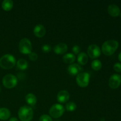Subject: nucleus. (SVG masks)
Masks as SVG:
<instances>
[{
    "mask_svg": "<svg viewBox=\"0 0 121 121\" xmlns=\"http://www.w3.org/2000/svg\"><path fill=\"white\" fill-rule=\"evenodd\" d=\"M118 46L119 43L116 40H108L102 44V51L106 56H111L118 49Z\"/></svg>",
    "mask_w": 121,
    "mask_h": 121,
    "instance_id": "nucleus-1",
    "label": "nucleus"
},
{
    "mask_svg": "<svg viewBox=\"0 0 121 121\" xmlns=\"http://www.w3.org/2000/svg\"><path fill=\"white\" fill-rule=\"evenodd\" d=\"M33 110L28 106H23L18 110V115L21 121H31L33 118Z\"/></svg>",
    "mask_w": 121,
    "mask_h": 121,
    "instance_id": "nucleus-2",
    "label": "nucleus"
},
{
    "mask_svg": "<svg viewBox=\"0 0 121 121\" xmlns=\"http://www.w3.org/2000/svg\"><path fill=\"white\" fill-rule=\"evenodd\" d=\"M16 63L15 57L11 54H5L0 58V66L4 69H12Z\"/></svg>",
    "mask_w": 121,
    "mask_h": 121,
    "instance_id": "nucleus-3",
    "label": "nucleus"
},
{
    "mask_svg": "<svg viewBox=\"0 0 121 121\" xmlns=\"http://www.w3.org/2000/svg\"><path fill=\"white\" fill-rule=\"evenodd\" d=\"M18 48L20 52L24 54H29L31 53L32 45L28 39L24 38L21 39L19 43Z\"/></svg>",
    "mask_w": 121,
    "mask_h": 121,
    "instance_id": "nucleus-4",
    "label": "nucleus"
},
{
    "mask_svg": "<svg viewBox=\"0 0 121 121\" xmlns=\"http://www.w3.org/2000/svg\"><path fill=\"white\" fill-rule=\"evenodd\" d=\"M17 79L14 75L8 74L2 79V84L6 88L11 89L15 87L17 84Z\"/></svg>",
    "mask_w": 121,
    "mask_h": 121,
    "instance_id": "nucleus-5",
    "label": "nucleus"
},
{
    "mask_svg": "<svg viewBox=\"0 0 121 121\" xmlns=\"http://www.w3.org/2000/svg\"><path fill=\"white\" fill-rule=\"evenodd\" d=\"M65 108L60 104H54L49 110L50 115L54 118H59L63 115Z\"/></svg>",
    "mask_w": 121,
    "mask_h": 121,
    "instance_id": "nucleus-6",
    "label": "nucleus"
},
{
    "mask_svg": "<svg viewBox=\"0 0 121 121\" xmlns=\"http://www.w3.org/2000/svg\"><path fill=\"white\" fill-rule=\"evenodd\" d=\"M90 75L86 72H82L78 74L76 77V82L81 87H85L89 83Z\"/></svg>",
    "mask_w": 121,
    "mask_h": 121,
    "instance_id": "nucleus-7",
    "label": "nucleus"
},
{
    "mask_svg": "<svg viewBox=\"0 0 121 121\" xmlns=\"http://www.w3.org/2000/svg\"><path fill=\"white\" fill-rule=\"evenodd\" d=\"M87 54L91 59H96L101 54V51L98 46L96 44L90 45L87 48Z\"/></svg>",
    "mask_w": 121,
    "mask_h": 121,
    "instance_id": "nucleus-8",
    "label": "nucleus"
},
{
    "mask_svg": "<svg viewBox=\"0 0 121 121\" xmlns=\"http://www.w3.org/2000/svg\"><path fill=\"white\" fill-rule=\"evenodd\" d=\"M121 84V76L119 74H114L112 75L109 80V85L112 89H117Z\"/></svg>",
    "mask_w": 121,
    "mask_h": 121,
    "instance_id": "nucleus-9",
    "label": "nucleus"
},
{
    "mask_svg": "<svg viewBox=\"0 0 121 121\" xmlns=\"http://www.w3.org/2000/svg\"><path fill=\"white\" fill-rule=\"evenodd\" d=\"M67 70L70 75L75 76L79 74L80 72L82 70V69L81 66L78 64L73 63L69 66Z\"/></svg>",
    "mask_w": 121,
    "mask_h": 121,
    "instance_id": "nucleus-10",
    "label": "nucleus"
},
{
    "mask_svg": "<svg viewBox=\"0 0 121 121\" xmlns=\"http://www.w3.org/2000/svg\"><path fill=\"white\" fill-rule=\"evenodd\" d=\"M70 98V95L67 91H61L58 93L57 96V99L59 102L63 104L67 102Z\"/></svg>",
    "mask_w": 121,
    "mask_h": 121,
    "instance_id": "nucleus-11",
    "label": "nucleus"
},
{
    "mask_svg": "<svg viewBox=\"0 0 121 121\" xmlns=\"http://www.w3.org/2000/svg\"><path fill=\"white\" fill-rule=\"evenodd\" d=\"M34 34L37 37L41 38L46 34V30L45 27L41 24H38L34 28Z\"/></svg>",
    "mask_w": 121,
    "mask_h": 121,
    "instance_id": "nucleus-12",
    "label": "nucleus"
},
{
    "mask_svg": "<svg viewBox=\"0 0 121 121\" xmlns=\"http://www.w3.org/2000/svg\"><path fill=\"white\" fill-rule=\"evenodd\" d=\"M108 12L109 14L112 17H118L120 15L121 10L118 6L115 4H111L108 8Z\"/></svg>",
    "mask_w": 121,
    "mask_h": 121,
    "instance_id": "nucleus-13",
    "label": "nucleus"
},
{
    "mask_svg": "<svg viewBox=\"0 0 121 121\" xmlns=\"http://www.w3.org/2000/svg\"><path fill=\"white\" fill-rule=\"evenodd\" d=\"M67 44L63 43H60L54 46V52L57 54H63L67 52Z\"/></svg>",
    "mask_w": 121,
    "mask_h": 121,
    "instance_id": "nucleus-14",
    "label": "nucleus"
},
{
    "mask_svg": "<svg viewBox=\"0 0 121 121\" xmlns=\"http://www.w3.org/2000/svg\"><path fill=\"white\" fill-rule=\"evenodd\" d=\"M11 115L10 111L6 108H0V120L6 121L9 118Z\"/></svg>",
    "mask_w": 121,
    "mask_h": 121,
    "instance_id": "nucleus-15",
    "label": "nucleus"
},
{
    "mask_svg": "<svg viewBox=\"0 0 121 121\" xmlns=\"http://www.w3.org/2000/svg\"><path fill=\"white\" fill-rule=\"evenodd\" d=\"M26 101L30 106H34L37 103V98L33 93H28L26 96Z\"/></svg>",
    "mask_w": 121,
    "mask_h": 121,
    "instance_id": "nucleus-16",
    "label": "nucleus"
},
{
    "mask_svg": "<svg viewBox=\"0 0 121 121\" xmlns=\"http://www.w3.org/2000/svg\"><path fill=\"white\" fill-rule=\"evenodd\" d=\"M78 61L80 65H85L88 61V56L85 53H80L78 54Z\"/></svg>",
    "mask_w": 121,
    "mask_h": 121,
    "instance_id": "nucleus-17",
    "label": "nucleus"
},
{
    "mask_svg": "<svg viewBox=\"0 0 121 121\" xmlns=\"http://www.w3.org/2000/svg\"><path fill=\"white\" fill-rule=\"evenodd\" d=\"M75 56L72 53H67L63 57V60L67 64H72L75 61Z\"/></svg>",
    "mask_w": 121,
    "mask_h": 121,
    "instance_id": "nucleus-18",
    "label": "nucleus"
},
{
    "mask_svg": "<svg viewBox=\"0 0 121 121\" xmlns=\"http://www.w3.org/2000/svg\"><path fill=\"white\" fill-rule=\"evenodd\" d=\"M13 5L14 3L11 0H4L2 2V8L4 11H8L13 8Z\"/></svg>",
    "mask_w": 121,
    "mask_h": 121,
    "instance_id": "nucleus-19",
    "label": "nucleus"
},
{
    "mask_svg": "<svg viewBox=\"0 0 121 121\" xmlns=\"http://www.w3.org/2000/svg\"><path fill=\"white\" fill-rule=\"evenodd\" d=\"M17 67L20 70H26L28 67V63L25 59H21L18 60L17 62Z\"/></svg>",
    "mask_w": 121,
    "mask_h": 121,
    "instance_id": "nucleus-20",
    "label": "nucleus"
},
{
    "mask_svg": "<svg viewBox=\"0 0 121 121\" xmlns=\"http://www.w3.org/2000/svg\"><path fill=\"white\" fill-rule=\"evenodd\" d=\"M102 63L100 60H95L93 61L91 64V67H92V69H93L95 71H98L102 68Z\"/></svg>",
    "mask_w": 121,
    "mask_h": 121,
    "instance_id": "nucleus-21",
    "label": "nucleus"
},
{
    "mask_svg": "<svg viewBox=\"0 0 121 121\" xmlns=\"http://www.w3.org/2000/svg\"><path fill=\"white\" fill-rule=\"evenodd\" d=\"M77 108V106L76 105L75 103L73 102H70L67 103L66 105V109L67 111L69 112H73Z\"/></svg>",
    "mask_w": 121,
    "mask_h": 121,
    "instance_id": "nucleus-22",
    "label": "nucleus"
},
{
    "mask_svg": "<svg viewBox=\"0 0 121 121\" xmlns=\"http://www.w3.org/2000/svg\"><path fill=\"white\" fill-rule=\"evenodd\" d=\"M40 121H53L51 117L47 115H43L40 117Z\"/></svg>",
    "mask_w": 121,
    "mask_h": 121,
    "instance_id": "nucleus-23",
    "label": "nucleus"
},
{
    "mask_svg": "<svg viewBox=\"0 0 121 121\" xmlns=\"http://www.w3.org/2000/svg\"><path fill=\"white\" fill-rule=\"evenodd\" d=\"M28 56H29L30 59L33 61H36L38 59V55L35 53H34V52H31V53H30L28 54Z\"/></svg>",
    "mask_w": 121,
    "mask_h": 121,
    "instance_id": "nucleus-24",
    "label": "nucleus"
},
{
    "mask_svg": "<svg viewBox=\"0 0 121 121\" xmlns=\"http://www.w3.org/2000/svg\"><path fill=\"white\" fill-rule=\"evenodd\" d=\"M113 69L115 71L118 73H121V63H117L113 66Z\"/></svg>",
    "mask_w": 121,
    "mask_h": 121,
    "instance_id": "nucleus-25",
    "label": "nucleus"
},
{
    "mask_svg": "<svg viewBox=\"0 0 121 121\" xmlns=\"http://www.w3.org/2000/svg\"><path fill=\"white\" fill-rule=\"evenodd\" d=\"M41 49H42V51L43 52V53H47L50 52L51 47L48 44H44V46H43Z\"/></svg>",
    "mask_w": 121,
    "mask_h": 121,
    "instance_id": "nucleus-26",
    "label": "nucleus"
},
{
    "mask_svg": "<svg viewBox=\"0 0 121 121\" xmlns=\"http://www.w3.org/2000/svg\"><path fill=\"white\" fill-rule=\"evenodd\" d=\"M80 50H81L80 47L79 46H77V45L73 46V48H72V51L74 53V54H79L80 53Z\"/></svg>",
    "mask_w": 121,
    "mask_h": 121,
    "instance_id": "nucleus-27",
    "label": "nucleus"
},
{
    "mask_svg": "<svg viewBox=\"0 0 121 121\" xmlns=\"http://www.w3.org/2000/svg\"><path fill=\"white\" fill-rule=\"evenodd\" d=\"M9 121H19L18 120V119L17 118H15V117H13V118H11L9 119Z\"/></svg>",
    "mask_w": 121,
    "mask_h": 121,
    "instance_id": "nucleus-28",
    "label": "nucleus"
},
{
    "mask_svg": "<svg viewBox=\"0 0 121 121\" xmlns=\"http://www.w3.org/2000/svg\"><path fill=\"white\" fill-rule=\"evenodd\" d=\"M118 59H119V61L121 62V52H120V53L119 54V55H118Z\"/></svg>",
    "mask_w": 121,
    "mask_h": 121,
    "instance_id": "nucleus-29",
    "label": "nucleus"
},
{
    "mask_svg": "<svg viewBox=\"0 0 121 121\" xmlns=\"http://www.w3.org/2000/svg\"><path fill=\"white\" fill-rule=\"evenodd\" d=\"M120 15H121V13H120Z\"/></svg>",
    "mask_w": 121,
    "mask_h": 121,
    "instance_id": "nucleus-30",
    "label": "nucleus"
},
{
    "mask_svg": "<svg viewBox=\"0 0 121 121\" xmlns=\"http://www.w3.org/2000/svg\"><path fill=\"white\" fill-rule=\"evenodd\" d=\"M0 91H1V88H0Z\"/></svg>",
    "mask_w": 121,
    "mask_h": 121,
    "instance_id": "nucleus-31",
    "label": "nucleus"
}]
</instances>
